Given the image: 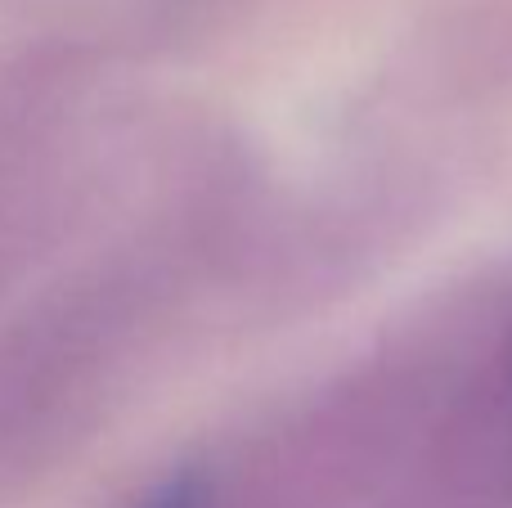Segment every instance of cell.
<instances>
[{
    "mask_svg": "<svg viewBox=\"0 0 512 508\" xmlns=\"http://www.w3.org/2000/svg\"><path fill=\"white\" fill-rule=\"evenodd\" d=\"M149 508H203V495H198L194 482H176V486H167Z\"/></svg>",
    "mask_w": 512,
    "mask_h": 508,
    "instance_id": "6da1fadb",
    "label": "cell"
}]
</instances>
